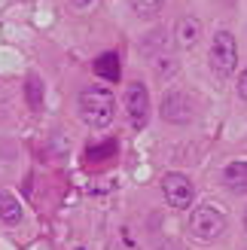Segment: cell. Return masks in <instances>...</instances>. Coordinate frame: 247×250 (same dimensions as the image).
<instances>
[{
	"instance_id": "6da1fadb",
	"label": "cell",
	"mask_w": 247,
	"mask_h": 250,
	"mask_svg": "<svg viewBox=\"0 0 247 250\" xmlns=\"http://www.w3.org/2000/svg\"><path fill=\"white\" fill-rule=\"evenodd\" d=\"M80 116H82L85 125H92V128H107V125L113 122V116H116L113 95L107 89H98V85L82 89L80 92Z\"/></svg>"
},
{
	"instance_id": "7a4b0ae2",
	"label": "cell",
	"mask_w": 247,
	"mask_h": 250,
	"mask_svg": "<svg viewBox=\"0 0 247 250\" xmlns=\"http://www.w3.org/2000/svg\"><path fill=\"white\" fill-rule=\"evenodd\" d=\"M238 64V46H235V37L229 31H217L214 34V43H211V67L217 77H229Z\"/></svg>"
},
{
	"instance_id": "3957f363",
	"label": "cell",
	"mask_w": 247,
	"mask_h": 250,
	"mask_svg": "<svg viewBox=\"0 0 247 250\" xmlns=\"http://www.w3.org/2000/svg\"><path fill=\"white\" fill-rule=\"evenodd\" d=\"M189 229H192L195 238H202V241H214V238H220V235L226 232V217L220 214L217 208H211V205L195 208V210H192V217H189Z\"/></svg>"
},
{
	"instance_id": "277c9868",
	"label": "cell",
	"mask_w": 247,
	"mask_h": 250,
	"mask_svg": "<svg viewBox=\"0 0 247 250\" xmlns=\"http://www.w3.org/2000/svg\"><path fill=\"white\" fill-rule=\"evenodd\" d=\"M125 110H128V119L134 128H144L146 116H150V95H146V85L141 83H131L128 92H125Z\"/></svg>"
},
{
	"instance_id": "5b68a950",
	"label": "cell",
	"mask_w": 247,
	"mask_h": 250,
	"mask_svg": "<svg viewBox=\"0 0 247 250\" xmlns=\"http://www.w3.org/2000/svg\"><path fill=\"white\" fill-rule=\"evenodd\" d=\"M162 192H165L171 208H189L192 195H195L189 177H183V174H165L162 177Z\"/></svg>"
},
{
	"instance_id": "8992f818",
	"label": "cell",
	"mask_w": 247,
	"mask_h": 250,
	"mask_svg": "<svg viewBox=\"0 0 247 250\" xmlns=\"http://www.w3.org/2000/svg\"><path fill=\"white\" fill-rule=\"evenodd\" d=\"M192 101L183 92H171V95H165V101H162V116L168 119V122H177V125H183V122H189L192 119Z\"/></svg>"
},
{
	"instance_id": "52a82bcc",
	"label": "cell",
	"mask_w": 247,
	"mask_h": 250,
	"mask_svg": "<svg viewBox=\"0 0 247 250\" xmlns=\"http://www.w3.org/2000/svg\"><path fill=\"white\" fill-rule=\"evenodd\" d=\"M223 186L232 192H247V162H232V165H226Z\"/></svg>"
},
{
	"instance_id": "ba28073f",
	"label": "cell",
	"mask_w": 247,
	"mask_h": 250,
	"mask_svg": "<svg viewBox=\"0 0 247 250\" xmlns=\"http://www.w3.org/2000/svg\"><path fill=\"white\" fill-rule=\"evenodd\" d=\"M199 34H202V24H199V19H180V24H177V43H180L183 49L195 46V40H199Z\"/></svg>"
},
{
	"instance_id": "9c48e42d",
	"label": "cell",
	"mask_w": 247,
	"mask_h": 250,
	"mask_svg": "<svg viewBox=\"0 0 247 250\" xmlns=\"http://www.w3.org/2000/svg\"><path fill=\"white\" fill-rule=\"evenodd\" d=\"M0 220L9 223V226H16V223L21 220V205L6 189H0Z\"/></svg>"
},
{
	"instance_id": "30bf717a",
	"label": "cell",
	"mask_w": 247,
	"mask_h": 250,
	"mask_svg": "<svg viewBox=\"0 0 247 250\" xmlns=\"http://www.w3.org/2000/svg\"><path fill=\"white\" fill-rule=\"evenodd\" d=\"M95 70L101 73V77H107V80H116V77H119V70H116V55L110 52V55H104V58H98V61H95Z\"/></svg>"
},
{
	"instance_id": "8fae6325",
	"label": "cell",
	"mask_w": 247,
	"mask_h": 250,
	"mask_svg": "<svg viewBox=\"0 0 247 250\" xmlns=\"http://www.w3.org/2000/svg\"><path fill=\"white\" fill-rule=\"evenodd\" d=\"M28 101H31V107L34 110H40V104H43V83H40V77H28Z\"/></svg>"
},
{
	"instance_id": "7c38bea8",
	"label": "cell",
	"mask_w": 247,
	"mask_h": 250,
	"mask_svg": "<svg viewBox=\"0 0 247 250\" xmlns=\"http://www.w3.org/2000/svg\"><path fill=\"white\" fill-rule=\"evenodd\" d=\"M162 3H165V0H131V6H134V12H138V16H144V19H150V16H156V12L162 9Z\"/></svg>"
},
{
	"instance_id": "4fadbf2b",
	"label": "cell",
	"mask_w": 247,
	"mask_h": 250,
	"mask_svg": "<svg viewBox=\"0 0 247 250\" xmlns=\"http://www.w3.org/2000/svg\"><path fill=\"white\" fill-rule=\"evenodd\" d=\"M238 95L247 101V67H244V73H241V80H238Z\"/></svg>"
},
{
	"instance_id": "5bb4252c",
	"label": "cell",
	"mask_w": 247,
	"mask_h": 250,
	"mask_svg": "<svg viewBox=\"0 0 247 250\" xmlns=\"http://www.w3.org/2000/svg\"><path fill=\"white\" fill-rule=\"evenodd\" d=\"M92 3V0H73V6H77V9H82V6H89Z\"/></svg>"
},
{
	"instance_id": "9a60e30c",
	"label": "cell",
	"mask_w": 247,
	"mask_h": 250,
	"mask_svg": "<svg viewBox=\"0 0 247 250\" xmlns=\"http://www.w3.org/2000/svg\"><path fill=\"white\" fill-rule=\"evenodd\" d=\"M244 223H247V220H244Z\"/></svg>"
}]
</instances>
